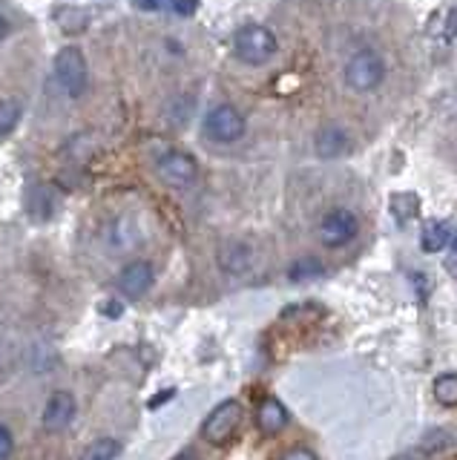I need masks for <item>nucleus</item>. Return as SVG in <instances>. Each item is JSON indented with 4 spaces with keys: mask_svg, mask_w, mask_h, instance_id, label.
I'll use <instances>...</instances> for the list:
<instances>
[{
    "mask_svg": "<svg viewBox=\"0 0 457 460\" xmlns=\"http://www.w3.org/2000/svg\"><path fill=\"white\" fill-rule=\"evenodd\" d=\"M170 9H173L179 18H190L198 9V0H170Z\"/></svg>",
    "mask_w": 457,
    "mask_h": 460,
    "instance_id": "obj_20",
    "label": "nucleus"
},
{
    "mask_svg": "<svg viewBox=\"0 0 457 460\" xmlns=\"http://www.w3.org/2000/svg\"><path fill=\"white\" fill-rule=\"evenodd\" d=\"M245 115L231 104H219L205 115V136L219 144H233L245 136Z\"/></svg>",
    "mask_w": 457,
    "mask_h": 460,
    "instance_id": "obj_5",
    "label": "nucleus"
},
{
    "mask_svg": "<svg viewBox=\"0 0 457 460\" xmlns=\"http://www.w3.org/2000/svg\"><path fill=\"white\" fill-rule=\"evenodd\" d=\"M432 392L440 406H457V374H440Z\"/></svg>",
    "mask_w": 457,
    "mask_h": 460,
    "instance_id": "obj_16",
    "label": "nucleus"
},
{
    "mask_svg": "<svg viewBox=\"0 0 457 460\" xmlns=\"http://www.w3.org/2000/svg\"><path fill=\"white\" fill-rule=\"evenodd\" d=\"M173 460H198V455L196 452H179Z\"/></svg>",
    "mask_w": 457,
    "mask_h": 460,
    "instance_id": "obj_27",
    "label": "nucleus"
},
{
    "mask_svg": "<svg viewBox=\"0 0 457 460\" xmlns=\"http://www.w3.org/2000/svg\"><path fill=\"white\" fill-rule=\"evenodd\" d=\"M356 230H360L356 216L346 208H334L320 222V242L325 248H342V244H348L356 236Z\"/></svg>",
    "mask_w": 457,
    "mask_h": 460,
    "instance_id": "obj_6",
    "label": "nucleus"
},
{
    "mask_svg": "<svg viewBox=\"0 0 457 460\" xmlns=\"http://www.w3.org/2000/svg\"><path fill=\"white\" fill-rule=\"evenodd\" d=\"M26 213H30L35 222H47L55 213V196L47 184L30 187V193H26Z\"/></svg>",
    "mask_w": 457,
    "mask_h": 460,
    "instance_id": "obj_12",
    "label": "nucleus"
},
{
    "mask_svg": "<svg viewBox=\"0 0 457 460\" xmlns=\"http://www.w3.org/2000/svg\"><path fill=\"white\" fill-rule=\"evenodd\" d=\"M313 147H317V155L320 158H339V155H346L348 147H351V141L346 136V129L337 127V124H325L317 138H313Z\"/></svg>",
    "mask_w": 457,
    "mask_h": 460,
    "instance_id": "obj_10",
    "label": "nucleus"
},
{
    "mask_svg": "<svg viewBox=\"0 0 457 460\" xmlns=\"http://www.w3.org/2000/svg\"><path fill=\"white\" fill-rule=\"evenodd\" d=\"M133 6L141 12H159V9L170 6V0H133Z\"/></svg>",
    "mask_w": 457,
    "mask_h": 460,
    "instance_id": "obj_22",
    "label": "nucleus"
},
{
    "mask_svg": "<svg viewBox=\"0 0 457 460\" xmlns=\"http://www.w3.org/2000/svg\"><path fill=\"white\" fill-rule=\"evenodd\" d=\"M21 115H23L21 101H15V98L0 101V138L15 133V127L21 124Z\"/></svg>",
    "mask_w": 457,
    "mask_h": 460,
    "instance_id": "obj_15",
    "label": "nucleus"
},
{
    "mask_svg": "<svg viewBox=\"0 0 457 460\" xmlns=\"http://www.w3.org/2000/svg\"><path fill=\"white\" fill-rule=\"evenodd\" d=\"M6 32H9V21L4 18V14H0V40L6 38Z\"/></svg>",
    "mask_w": 457,
    "mask_h": 460,
    "instance_id": "obj_26",
    "label": "nucleus"
},
{
    "mask_svg": "<svg viewBox=\"0 0 457 460\" xmlns=\"http://www.w3.org/2000/svg\"><path fill=\"white\" fill-rule=\"evenodd\" d=\"M219 262L227 273H242L250 265V251L245 248V244H227L219 256Z\"/></svg>",
    "mask_w": 457,
    "mask_h": 460,
    "instance_id": "obj_14",
    "label": "nucleus"
},
{
    "mask_svg": "<svg viewBox=\"0 0 457 460\" xmlns=\"http://www.w3.org/2000/svg\"><path fill=\"white\" fill-rule=\"evenodd\" d=\"M446 268L457 277V236L452 239V253H449V259H446Z\"/></svg>",
    "mask_w": 457,
    "mask_h": 460,
    "instance_id": "obj_25",
    "label": "nucleus"
},
{
    "mask_svg": "<svg viewBox=\"0 0 457 460\" xmlns=\"http://www.w3.org/2000/svg\"><path fill=\"white\" fill-rule=\"evenodd\" d=\"M233 52L239 61L259 66L277 55V35L262 23H248L233 35Z\"/></svg>",
    "mask_w": 457,
    "mask_h": 460,
    "instance_id": "obj_1",
    "label": "nucleus"
},
{
    "mask_svg": "<svg viewBox=\"0 0 457 460\" xmlns=\"http://www.w3.org/2000/svg\"><path fill=\"white\" fill-rule=\"evenodd\" d=\"M452 242V227L440 219H432L423 225V234H420V248L423 253H440L443 248H449Z\"/></svg>",
    "mask_w": 457,
    "mask_h": 460,
    "instance_id": "obj_13",
    "label": "nucleus"
},
{
    "mask_svg": "<svg viewBox=\"0 0 457 460\" xmlns=\"http://www.w3.org/2000/svg\"><path fill=\"white\" fill-rule=\"evenodd\" d=\"M121 455V440L116 438H98L87 455H83V460H116Z\"/></svg>",
    "mask_w": 457,
    "mask_h": 460,
    "instance_id": "obj_17",
    "label": "nucleus"
},
{
    "mask_svg": "<svg viewBox=\"0 0 457 460\" xmlns=\"http://www.w3.org/2000/svg\"><path fill=\"white\" fill-rule=\"evenodd\" d=\"M12 446H15V440H12L9 426H0V460H6L12 455Z\"/></svg>",
    "mask_w": 457,
    "mask_h": 460,
    "instance_id": "obj_21",
    "label": "nucleus"
},
{
    "mask_svg": "<svg viewBox=\"0 0 457 460\" xmlns=\"http://www.w3.org/2000/svg\"><path fill=\"white\" fill-rule=\"evenodd\" d=\"M153 279H155L153 265L145 262V259H136V262H130V265L121 270L119 291L124 296H130V299H138V296H145L150 288H153Z\"/></svg>",
    "mask_w": 457,
    "mask_h": 460,
    "instance_id": "obj_9",
    "label": "nucleus"
},
{
    "mask_svg": "<svg viewBox=\"0 0 457 460\" xmlns=\"http://www.w3.org/2000/svg\"><path fill=\"white\" fill-rule=\"evenodd\" d=\"M101 314H107V316H112V320H116V316L124 314V305H121L119 299H104L101 302Z\"/></svg>",
    "mask_w": 457,
    "mask_h": 460,
    "instance_id": "obj_24",
    "label": "nucleus"
},
{
    "mask_svg": "<svg viewBox=\"0 0 457 460\" xmlns=\"http://www.w3.org/2000/svg\"><path fill=\"white\" fill-rule=\"evenodd\" d=\"M256 426H259L262 435H279L288 426V409L277 397H265L256 409Z\"/></svg>",
    "mask_w": 457,
    "mask_h": 460,
    "instance_id": "obj_11",
    "label": "nucleus"
},
{
    "mask_svg": "<svg viewBox=\"0 0 457 460\" xmlns=\"http://www.w3.org/2000/svg\"><path fill=\"white\" fill-rule=\"evenodd\" d=\"M75 411H78V402L69 392H55L47 406H44V429L47 431H64L69 429V423L75 420Z\"/></svg>",
    "mask_w": 457,
    "mask_h": 460,
    "instance_id": "obj_8",
    "label": "nucleus"
},
{
    "mask_svg": "<svg viewBox=\"0 0 457 460\" xmlns=\"http://www.w3.org/2000/svg\"><path fill=\"white\" fill-rule=\"evenodd\" d=\"M320 273H322V265L317 262V259H311V256L299 259V262H294V265L288 268V277H291L294 282L313 279V277H320Z\"/></svg>",
    "mask_w": 457,
    "mask_h": 460,
    "instance_id": "obj_18",
    "label": "nucleus"
},
{
    "mask_svg": "<svg viewBox=\"0 0 457 460\" xmlns=\"http://www.w3.org/2000/svg\"><path fill=\"white\" fill-rule=\"evenodd\" d=\"M242 417H245V409H242V402L239 400H222L216 409H213L207 417H205V423H202V438L213 446H222L227 443L233 435H236V429L242 423Z\"/></svg>",
    "mask_w": 457,
    "mask_h": 460,
    "instance_id": "obj_4",
    "label": "nucleus"
},
{
    "mask_svg": "<svg viewBox=\"0 0 457 460\" xmlns=\"http://www.w3.org/2000/svg\"><path fill=\"white\" fill-rule=\"evenodd\" d=\"M391 208H394L397 216H403V210H406V219H411V216L420 210V201L414 193H394L391 196Z\"/></svg>",
    "mask_w": 457,
    "mask_h": 460,
    "instance_id": "obj_19",
    "label": "nucleus"
},
{
    "mask_svg": "<svg viewBox=\"0 0 457 460\" xmlns=\"http://www.w3.org/2000/svg\"><path fill=\"white\" fill-rule=\"evenodd\" d=\"M385 78V61L374 49H360L348 58L346 64V84L354 93H371L377 90Z\"/></svg>",
    "mask_w": 457,
    "mask_h": 460,
    "instance_id": "obj_2",
    "label": "nucleus"
},
{
    "mask_svg": "<svg viewBox=\"0 0 457 460\" xmlns=\"http://www.w3.org/2000/svg\"><path fill=\"white\" fill-rule=\"evenodd\" d=\"M155 172L170 187H190L198 179V164L193 155L181 150H170L155 162Z\"/></svg>",
    "mask_w": 457,
    "mask_h": 460,
    "instance_id": "obj_7",
    "label": "nucleus"
},
{
    "mask_svg": "<svg viewBox=\"0 0 457 460\" xmlns=\"http://www.w3.org/2000/svg\"><path fill=\"white\" fill-rule=\"evenodd\" d=\"M55 78L66 90V95H83L90 86V66L87 58L78 47H64L58 55H55Z\"/></svg>",
    "mask_w": 457,
    "mask_h": 460,
    "instance_id": "obj_3",
    "label": "nucleus"
},
{
    "mask_svg": "<svg viewBox=\"0 0 457 460\" xmlns=\"http://www.w3.org/2000/svg\"><path fill=\"white\" fill-rule=\"evenodd\" d=\"M282 460H317L311 449H303V446H296V449H288L282 455Z\"/></svg>",
    "mask_w": 457,
    "mask_h": 460,
    "instance_id": "obj_23",
    "label": "nucleus"
}]
</instances>
